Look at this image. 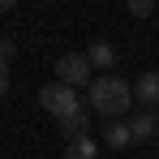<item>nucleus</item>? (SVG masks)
I'll list each match as a JSON object with an SVG mask.
<instances>
[{
    "instance_id": "obj_1",
    "label": "nucleus",
    "mask_w": 159,
    "mask_h": 159,
    "mask_svg": "<svg viewBox=\"0 0 159 159\" xmlns=\"http://www.w3.org/2000/svg\"><path fill=\"white\" fill-rule=\"evenodd\" d=\"M86 103H90V112H99L103 120H120V116L133 107V86L120 82V78H95Z\"/></svg>"
},
{
    "instance_id": "obj_2",
    "label": "nucleus",
    "mask_w": 159,
    "mask_h": 159,
    "mask_svg": "<svg viewBox=\"0 0 159 159\" xmlns=\"http://www.w3.org/2000/svg\"><path fill=\"white\" fill-rule=\"evenodd\" d=\"M39 103H43V112H52L56 120H69V116L86 112L82 99H78V90H73V86H65V82H48V86L39 90Z\"/></svg>"
},
{
    "instance_id": "obj_3",
    "label": "nucleus",
    "mask_w": 159,
    "mask_h": 159,
    "mask_svg": "<svg viewBox=\"0 0 159 159\" xmlns=\"http://www.w3.org/2000/svg\"><path fill=\"white\" fill-rule=\"evenodd\" d=\"M56 82H65V86H86L90 90V82H95V69H90V60H86V52H65L60 60H56Z\"/></svg>"
},
{
    "instance_id": "obj_4",
    "label": "nucleus",
    "mask_w": 159,
    "mask_h": 159,
    "mask_svg": "<svg viewBox=\"0 0 159 159\" xmlns=\"http://www.w3.org/2000/svg\"><path fill=\"white\" fill-rule=\"evenodd\" d=\"M129 129H133L138 142H142V138H159V112H155V107L133 112V116H129Z\"/></svg>"
},
{
    "instance_id": "obj_5",
    "label": "nucleus",
    "mask_w": 159,
    "mask_h": 159,
    "mask_svg": "<svg viewBox=\"0 0 159 159\" xmlns=\"http://www.w3.org/2000/svg\"><path fill=\"white\" fill-rule=\"evenodd\" d=\"M133 99H138L142 107H159V69H151V73H142V78H138Z\"/></svg>"
},
{
    "instance_id": "obj_6",
    "label": "nucleus",
    "mask_w": 159,
    "mask_h": 159,
    "mask_svg": "<svg viewBox=\"0 0 159 159\" xmlns=\"http://www.w3.org/2000/svg\"><path fill=\"white\" fill-rule=\"evenodd\" d=\"M129 142H133L129 120H107V125H103V146H112V151H125Z\"/></svg>"
},
{
    "instance_id": "obj_7",
    "label": "nucleus",
    "mask_w": 159,
    "mask_h": 159,
    "mask_svg": "<svg viewBox=\"0 0 159 159\" xmlns=\"http://www.w3.org/2000/svg\"><path fill=\"white\" fill-rule=\"evenodd\" d=\"M86 60H90V69H112V65H116V48H112L107 39H95V43L86 48Z\"/></svg>"
},
{
    "instance_id": "obj_8",
    "label": "nucleus",
    "mask_w": 159,
    "mask_h": 159,
    "mask_svg": "<svg viewBox=\"0 0 159 159\" xmlns=\"http://www.w3.org/2000/svg\"><path fill=\"white\" fill-rule=\"evenodd\" d=\"M99 155V142L86 133V138H69L65 142V159H95Z\"/></svg>"
},
{
    "instance_id": "obj_9",
    "label": "nucleus",
    "mask_w": 159,
    "mask_h": 159,
    "mask_svg": "<svg viewBox=\"0 0 159 159\" xmlns=\"http://www.w3.org/2000/svg\"><path fill=\"white\" fill-rule=\"evenodd\" d=\"M60 129H65V138H86L90 133V112H78V116L60 120Z\"/></svg>"
},
{
    "instance_id": "obj_10",
    "label": "nucleus",
    "mask_w": 159,
    "mask_h": 159,
    "mask_svg": "<svg viewBox=\"0 0 159 159\" xmlns=\"http://www.w3.org/2000/svg\"><path fill=\"white\" fill-rule=\"evenodd\" d=\"M155 13V0H129V17H151Z\"/></svg>"
},
{
    "instance_id": "obj_11",
    "label": "nucleus",
    "mask_w": 159,
    "mask_h": 159,
    "mask_svg": "<svg viewBox=\"0 0 159 159\" xmlns=\"http://www.w3.org/2000/svg\"><path fill=\"white\" fill-rule=\"evenodd\" d=\"M0 95H9V60H0Z\"/></svg>"
},
{
    "instance_id": "obj_12",
    "label": "nucleus",
    "mask_w": 159,
    "mask_h": 159,
    "mask_svg": "<svg viewBox=\"0 0 159 159\" xmlns=\"http://www.w3.org/2000/svg\"><path fill=\"white\" fill-rule=\"evenodd\" d=\"M13 52H17V48H13V39H0V60H9Z\"/></svg>"
},
{
    "instance_id": "obj_13",
    "label": "nucleus",
    "mask_w": 159,
    "mask_h": 159,
    "mask_svg": "<svg viewBox=\"0 0 159 159\" xmlns=\"http://www.w3.org/2000/svg\"><path fill=\"white\" fill-rule=\"evenodd\" d=\"M9 9H13V0H0V13H9Z\"/></svg>"
}]
</instances>
